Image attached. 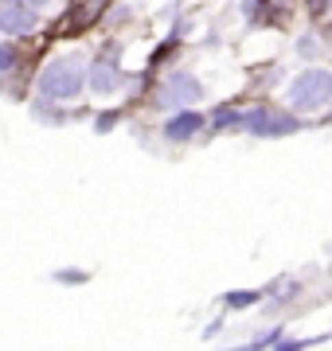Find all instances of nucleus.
<instances>
[{"label":"nucleus","instance_id":"8","mask_svg":"<svg viewBox=\"0 0 332 351\" xmlns=\"http://www.w3.org/2000/svg\"><path fill=\"white\" fill-rule=\"evenodd\" d=\"M223 301H227L230 308H246V304H254V301H258V293H246V289H235V293H227Z\"/></svg>","mask_w":332,"mask_h":351},{"label":"nucleus","instance_id":"6","mask_svg":"<svg viewBox=\"0 0 332 351\" xmlns=\"http://www.w3.org/2000/svg\"><path fill=\"white\" fill-rule=\"evenodd\" d=\"M90 86L98 94H110V90L121 86V71H117V51L110 47V55L94 59V71H90Z\"/></svg>","mask_w":332,"mask_h":351},{"label":"nucleus","instance_id":"2","mask_svg":"<svg viewBox=\"0 0 332 351\" xmlns=\"http://www.w3.org/2000/svg\"><path fill=\"white\" fill-rule=\"evenodd\" d=\"M289 106L294 110H320V106H329L332 101V71H305L301 78L289 82Z\"/></svg>","mask_w":332,"mask_h":351},{"label":"nucleus","instance_id":"12","mask_svg":"<svg viewBox=\"0 0 332 351\" xmlns=\"http://www.w3.org/2000/svg\"><path fill=\"white\" fill-rule=\"evenodd\" d=\"M309 343H285V339H278V343H274V351H305Z\"/></svg>","mask_w":332,"mask_h":351},{"label":"nucleus","instance_id":"9","mask_svg":"<svg viewBox=\"0 0 332 351\" xmlns=\"http://www.w3.org/2000/svg\"><path fill=\"white\" fill-rule=\"evenodd\" d=\"M235 125H243V113L239 110H219L215 113V129H235Z\"/></svg>","mask_w":332,"mask_h":351},{"label":"nucleus","instance_id":"5","mask_svg":"<svg viewBox=\"0 0 332 351\" xmlns=\"http://www.w3.org/2000/svg\"><path fill=\"white\" fill-rule=\"evenodd\" d=\"M39 16L32 4L24 0H8V4H0V32H8V36H27V32H36Z\"/></svg>","mask_w":332,"mask_h":351},{"label":"nucleus","instance_id":"3","mask_svg":"<svg viewBox=\"0 0 332 351\" xmlns=\"http://www.w3.org/2000/svg\"><path fill=\"white\" fill-rule=\"evenodd\" d=\"M243 125L250 129L254 137H285V133L297 129V117H285V113H274V110H266V106H258V110L243 113Z\"/></svg>","mask_w":332,"mask_h":351},{"label":"nucleus","instance_id":"11","mask_svg":"<svg viewBox=\"0 0 332 351\" xmlns=\"http://www.w3.org/2000/svg\"><path fill=\"white\" fill-rule=\"evenodd\" d=\"M55 281H71V285H82L86 274H75V269H63V274H55Z\"/></svg>","mask_w":332,"mask_h":351},{"label":"nucleus","instance_id":"4","mask_svg":"<svg viewBox=\"0 0 332 351\" xmlns=\"http://www.w3.org/2000/svg\"><path fill=\"white\" fill-rule=\"evenodd\" d=\"M200 98H204V86H200L192 75H184V71L168 75V82L161 86V106H180V110H192Z\"/></svg>","mask_w":332,"mask_h":351},{"label":"nucleus","instance_id":"7","mask_svg":"<svg viewBox=\"0 0 332 351\" xmlns=\"http://www.w3.org/2000/svg\"><path fill=\"white\" fill-rule=\"evenodd\" d=\"M200 125H204V117H200L195 110H180L176 117L165 121V137L168 141H192L195 133H200Z\"/></svg>","mask_w":332,"mask_h":351},{"label":"nucleus","instance_id":"13","mask_svg":"<svg viewBox=\"0 0 332 351\" xmlns=\"http://www.w3.org/2000/svg\"><path fill=\"white\" fill-rule=\"evenodd\" d=\"M301 55H305V59H313V55H317V51H313V36L301 39Z\"/></svg>","mask_w":332,"mask_h":351},{"label":"nucleus","instance_id":"14","mask_svg":"<svg viewBox=\"0 0 332 351\" xmlns=\"http://www.w3.org/2000/svg\"><path fill=\"white\" fill-rule=\"evenodd\" d=\"M230 351H254V348H250V343H246V348H230Z\"/></svg>","mask_w":332,"mask_h":351},{"label":"nucleus","instance_id":"1","mask_svg":"<svg viewBox=\"0 0 332 351\" xmlns=\"http://www.w3.org/2000/svg\"><path fill=\"white\" fill-rule=\"evenodd\" d=\"M82 63L78 59H55L39 71V94L55 101H71L82 94Z\"/></svg>","mask_w":332,"mask_h":351},{"label":"nucleus","instance_id":"10","mask_svg":"<svg viewBox=\"0 0 332 351\" xmlns=\"http://www.w3.org/2000/svg\"><path fill=\"white\" fill-rule=\"evenodd\" d=\"M12 63H16V51L8 47V43H0V71H8Z\"/></svg>","mask_w":332,"mask_h":351}]
</instances>
